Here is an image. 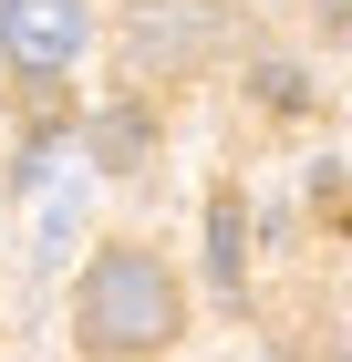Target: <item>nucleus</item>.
I'll list each match as a JSON object with an SVG mask.
<instances>
[{"mask_svg": "<svg viewBox=\"0 0 352 362\" xmlns=\"http://www.w3.org/2000/svg\"><path fill=\"white\" fill-rule=\"evenodd\" d=\"M83 341L93 352H156V341H176V279L145 249H104L83 269Z\"/></svg>", "mask_w": 352, "mask_h": 362, "instance_id": "1", "label": "nucleus"}, {"mask_svg": "<svg viewBox=\"0 0 352 362\" xmlns=\"http://www.w3.org/2000/svg\"><path fill=\"white\" fill-rule=\"evenodd\" d=\"M0 52H11V73L52 83L83 52V0H0Z\"/></svg>", "mask_w": 352, "mask_h": 362, "instance_id": "2", "label": "nucleus"}, {"mask_svg": "<svg viewBox=\"0 0 352 362\" xmlns=\"http://www.w3.org/2000/svg\"><path fill=\"white\" fill-rule=\"evenodd\" d=\"M208 42H217L208 0H145L135 21H125V62H135V73H187Z\"/></svg>", "mask_w": 352, "mask_h": 362, "instance_id": "3", "label": "nucleus"}, {"mask_svg": "<svg viewBox=\"0 0 352 362\" xmlns=\"http://www.w3.org/2000/svg\"><path fill=\"white\" fill-rule=\"evenodd\" d=\"M83 176H93V166H52L42 187H31V259H42V269L83 238Z\"/></svg>", "mask_w": 352, "mask_h": 362, "instance_id": "4", "label": "nucleus"}, {"mask_svg": "<svg viewBox=\"0 0 352 362\" xmlns=\"http://www.w3.org/2000/svg\"><path fill=\"white\" fill-rule=\"evenodd\" d=\"M83 156H93L104 176H135L145 156H156V114L145 104H104L93 124H83Z\"/></svg>", "mask_w": 352, "mask_h": 362, "instance_id": "5", "label": "nucleus"}, {"mask_svg": "<svg viewBox=\"0 0 352 362\" xmlns=\"http://www.w3.org/2000/svg\"><path fill=\"white\" fill-rule=\"evenodd\" d=\"M208 290L217 300L249 290V207L239 197H208Z\"/></svg>", "mask_w": 352, "mask_h": 362, "instance_id": "6", "label": "nucleus"}, {"mask_svg": "<svg viewBox=\"0 0 352 362\" xmlns=\"http://www.w3.org/2000/svg\"><path fill=\"white\" fill-rule=\"evenodd\" d=\"M249 93H259L270 114H300V104H311V73H300V62H259V73H249Z\"/></svg>", "mask_w": 352, "mask_h": 362, "instance_id": "7", "label": "nucleus"}, {"mask_svg": "<svg viewBox=\"0 0 352 362\" xmlns=\"http://www.w3.org/2000/svg\"><path fill=\"white\" fill-rule=\"evenodd\" d=\"M322 11H331V21H342V31H352V0H322Z\"/></svg>", "mask_w": 352, "mask_h": 362, "instance_id": "8", "label": "nucleus"}]
</instances>
